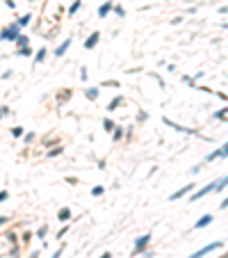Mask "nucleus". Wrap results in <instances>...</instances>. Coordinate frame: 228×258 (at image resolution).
I'll list each match as a JSON object with an SVG mask.
<instances>
[{
	"label": "nucleus",
	"instance_id": "f257e3e1",
	"mask_svg": "<svg viewBox=\"0 0 228 258\" xmlns=\"http://www.w3.org/2000/svg\"><path fill=\"white\" fill-rule=\"evenodd\" d=\"M21 34V25L19 23H11L9 27H2V32H0V39L2 41H16Z\"/></svg>",
	"mask_w": 228,
	"mask_h": 258
},
{
	"label": "nucleus",
	"instance_id": "f03ea898",
	"mask_svg": "<svg viewBox=\"0 0 228 258\" xmlns=\"http://www.w3.org/2000/svg\"><path fill=\"white\" fill-rule=\"evenodd\" d=\"M221 247V242H210V244H205L203 249H198V251H194L189 258H203L205 254H210V251H214V249H219Z\"/></svg>",
	"mask_w": 228,
	"mask_h": 258
},
{
	"label": "nucleus",
	"instance_id": "7ed1b4c3",
	"mask_svg": "<svg viewBox=\"0 0 228 258\" xmlns=\"http://www.w3.org/2000/svg\"><path fill=\"white\" fill-rule=\"evenodd\" d=\"M214 187H217V183H210V185H205V187H201V190H198L196 194H192L189 201H198L201 197H205V194H210V192H214Z\"/></svg>",
	"mask_w": 228,
	"mask_h": 258
},
{
	"label": "nucleus",
	"instance_id": "20e7f679",
	"mask_svg": "<svg viewBox=\"0 0 228 258\" xmlns=\"http://www.w3.org/2000/svg\"><path fill=\"white\" fill-rule=\"evenodd\" d=\"M192 187H194V183H189V185H185V187H183V190H178V192H173V194H171V197H169V201H178V199H180V197H185V194H187V192H189V190H192Z\"/></svg>",
	"mask_w": 228,
	"mask_h": 258
},
{
	"label": "nucleus",
	"instance_id": "39448f33",
	"mask_svg": "<svg viewBox=\"0 0 228 258\" xmlns=\"http://www.w3.org/2000/svg\"><path fill=\"white\" fill-rule=\"evenodd\" d=\"M98 39H101V34H98V32H93L91 37H89V39H87V41H85V48H87V50H91L93 46L98 44Z\"/></svg>",
	"mask_w": 228,
	"mask_h": 258
},
{
	"label": "nucleus",
	"instance_id": "423d86ee",
	"mask_svg": "<svg viewBox=\"0 0 228 258\" xmlns=\"http://www.w3.org/2000/svg\"><path fill=\"white\" fill-rule=\"evenodd\" d=\"M212 219H214V217H212V215H203V217H201V219H198V222H196V224H194V228H203V226H208V224H212Z\"/></svg>",
	"mask_w": 228,
	"mask_h": 258
},
{
	"label": "nucleus",
	"instance_id": "0eeeda50",
	"mask_svg": "<svg viewBox=\"0 0 228 258\" xmlns=\"http://www.w3.org/2000/svg\"><path fill=\"white\" fill-rule=\"evenodd\" d=\"M148 242H151V235H144V238H142V240H139V242L135 244V254H139V251H142V249H144Z\"/></svg>",
	"mask_w": 228,
	"mask_h": 258
},
{
	"label": "nucleus",
	"instance_id": "6e6552de",
	"mask_svg": "<svg viewBox=\"0 0 228 258\" xmlns=\"http://www.w3.org/2000/svg\"><path fill=\"white\" fill-rule=\"evenodd\" d=\"M68 46H71V39H66V41H64V44L60 46V48H57V50H55V57H62V55H64V53H66V50H68Z\"/></svg>",
	"mask_w": 228,
	"mask_h": 258
},
{
	"label": "nucleus",
	"instance_id": "1a4fd4ad",
	"mask_svg": "<svg viewBox=\"0 0 228 258\" xmlns=\"http://www.w3.org/2000/svg\"><path fill=\"white\" fill-rule=\"evenodd\" d=\"M110 9H112V2H105L103 7H98V16H101V19H105V16L110 14Z\"/></svg>",
	"mask_w": 228,
	"mask_h": 258
},
{
	"label": "nucleus",
	"instance_id": "9d476101",
	"mask_svg": "<svg viewBox=\"0 0 228 258\" xmlns=\"http://www.w3.org/2000/svg\"><path fill=\"white\" fill-rule=\"evenodd\" d=\"M57 217H60V222H66V219H71V210H68V208H62Z\"/></svg>",
	"mask_w": 228,
	"mask_h": 258
},
{
	"label": "nucleus",
	"instance_id": "9b49d317",
	"mask_svg": "<svg viewBox=\"0 0 228 258\" xmlns=\"http://www.w3.org/2000/svg\"><path fill=\"white\" fill-rule=\"evenodd\" d=\"M16 44H19V48H23V46H30V39H27L25 34H19V39H16Z\"/></svg>",
	"mask_w": 228,
	"mask_h": 258
},
{
	"label": "nucleus",
	"instance_id": "f8f14e48",
	"mask_svg": "<svg viewBox=\"0 0 228 258\" xmlns=\"http://www.w3.org/2000/svg\"><path fill=\"white\" fill-rule=\"evenodd\" d=\"M226 185H228V176H224L221 180H217V187H214V192H221V190H224Z\"/></svg>",
	"mask_w": 228,
	"mask_h": 258
},
{
	"label": "nucleus",
	"instance_id": "ddd939ff",
	"mask_svg": "<svg viewBox=\"0 0 228 258\" xmlns=\"http://www.w3.org/2000/svg\"><path fill=\"white\" fill-rule=\"evenodd\" d=\"M16 55H21V57H27V55H32V50H30V46H23V48L16 50Z\"/></svg>",
	"mask_w": 228,
	"mask_h": 258
},
{
	"label": "nucleus",
	"instance_id": "4468645a",
	"mask_svg": "<svg viewBox=\"0 0 228 258\" xmlns=\"http://www.w3.org/2000/svg\"><path fill=\"white\" fill-rule=\"evenodd\" d=\"M80 5H82V2H80V0H75V2L71 5V9H68V16H73V14H75V11H78V9H80Z\"/></svg>",
	"mask_w": 228,
	"mask_h": 258
},
{
	"label": "nucleus",
	"instance_id": "2eb2a0df",
	"mask_svg": "<svg viewBox=\"0 0 228 258\" xmlns=\"http://www.w3.org/2000/svg\"><path fill=\"white\" fill-rule=\"evenodd\" d=\"M30 19H32V16H30V14H25V16H21V19L16 21V23H19V25L23 27V25H27V23H30Z\"/></svg>",
	"mask_w": 228,
	"mask_h": 258
},
{
	"label": "nucleus",
	"instance_id": "dca6fc26",
	"mask_svg": "<svg viewBox=\"0 0 228 258\" xmlns=\"http://www.w3.org/2000/svg\"><path fill=\"white\" fill-rule=\"evenodd\" d=\"M44 57H46V48H41L37 53V57H34V62H44Z\"/></svg>",
	"mask_w": 228,
	"mask_h": 258
},
{
	"label": "nucleus",
	"instance_id": "f3484780",
	"mask_svg": "<svg viewBox=\"0 0 228 258\" xmlns=\"http://www.w3.org/2000/svg\"><path fill=\"white\" fill-rule=\"evenodd\" d=\"M226 114H228V108H224V110H219V112H214V116H217V119H224Z\"/></svg>",
	"mask_w": 228,
	"mask_h": 258
},
{
	"label": "nucleus",
	"instance_id": "a211bd4d",
	"mask_svg": "<svg viewBox=\"0 0 228 258\" xmlns=\"http://www.w3.org/2000/svg\"><path fill=\"white\" fill-rule=\"evenodd\" d=\"M91 194H93V197H101V194H103V187H101V185H96V187L91 190Z\"/></svg>",
	"mask_w": 228,
	"mask_h": 258
},
{
	"label": "nucleus",
	"instance_id": "6ab92c4d",
	"mask_svg": "<svg viewBox=\"0 0 228 258\" xmlns=\"http://www.w3.org/2000/svg\"><path fill=\"white\" fill-rule=\"evenodd\" d=\"M103 126H105V130H114V124H112L110 119H105V121H103Z\"/></svg>",
	"mask_w": 228,
	"mask_h": 258
},
{
	"label": "nucleus",
	"instance_id": "aec40b11",
	"mask_svg": "<svg viewBox=\"0 0 228 258\" xmlns=\"http://www.w3.org/2000/svg\"><path fill=\"white\" fill-rule=\"evenodd\" d=\"M11 135H14V137H21V135H23V128H21V126H16L14 130H11Z\"/></svg>",
	"mask_w": 228,
	"mask_h": 258
},
{
	"label": "nucleus",
	"instance_id": "412c9836",
	"mask_svg": "<svg viewBox=\"0 0 228 258\" xmlns=\"http://www.w3.org/2000/svg\"><path fill=\"white\" fill-rule=\"evenodd\" d=\"M114 11H116V14H119V16H126V9L121 7V5H116V7H114Z\"/></svg>",
	"mask_w": 228,
	"mask_h": 258
},
{
	"label": "nucleus",
	"instance_id": "4be33fe9",
	"mask_svg": "<svg viewBox=\"0 0 228 258\" xmlns=\"http://www.w3.org/2000/svg\"><path fill=\"white\" fill-rule=\"evenodd\" d=\"M87 96H89V98H96V96H98V89H87Z\"/></svg>",
	"mask_w": 228,
	"mask_h": 258
},
{
	"label": "nucleus",
	"instance_id": "5701e85b",
	"mask_svg": "<svg viewBox=\"0 0 228 258\" xmlns=\"http://www.w3.org/2000/svg\"><path fill=\"white\" fill-rule=\"evenodd\" d=\"M221 158H228V142L221 146Z\"/></svg>",
	"mask_w": 228,
	"mask_h": 258
},
{
	"label": "nucleus",
	"instance_id": "b1692460",
	"mask_svg": "<svg viewBox=\"0 0 228 258\" xmlns=\"http://www.w3.org/2000/svg\"><path fill=\"white\" fill-rule=\"evenodd\" d=\"M46 231H48V228H46V226H41V228L37 231V235H39V238H44V235H46Z\"/></svg>",
	"mask_w": 228,
	"mask_h": 258
},
{
	"label": "nucleus",
	"instance_id": "393cba45",
	"mask_svg": "<svg viewBox=\"0 0 228 258\" xmlns=\"http://www.w3.org/2000/svg\"><path fill=\"white\" fill-rule=\"evenodd\" d=\"M80 78H82V80H87V69H85V66L80 69Z\"/></svg>",
	"mask_w": 228,
	"mask_h": 258
},
{
	"label": "nucleus",
	"instance_id": "a878e982",
	"mask_svg": "<svg viewBox=\"0 0 228 258\" xmlns=\"http://www.w3.org/2000/svg\"><path fill=\"white\" fill-rule=\"evenodd\" d=\"M219 208H228V199H224V201L219 203Z\"/></svg>",
	"mask_w": 228,
	"mask_h": 258
},
{
	"label": "nucleus",
	"instance_id": "bb28decb",
	"mask_svg": "<svg viewBox=\"0 0 228 258\" xmlns=\"http://www.w3.org/2000/svg\"><path fill=\"white\" fill-rule=\"evenodd\" d=\"M5 199H7V192L2 190V192H0V201H5Z\"/></svg>",
	"mask_w": 228,
	"mask_h": 258
},
{
	"label": "nucleus",
	"instance_id": "cd10ccee",
	"mask_svg": "<svg viewBox=\"0 0 228 258\" xmlns=\"http://www.w3.org/2000/svg\"><path fill=\"white\" fill-rule=\"evenodd\" d=\"M60 256H62V249H57V254H55V256H52V258H60Z\"/></svg>",
	"mask_w": 228,
	"mask_h": 258
},
{
	"label": "nucleus",
	"instance_id": "c85d7f7f",
	"mask_svg": "<svg viewBox=\"0 0 228 258\" xmlns=\"http://www.w3.org/2000/svg\"><path fill=\"white\" fill-rule=\"evenodd\" d=\"M101 258H112V254H103Z\"/></svg>",
	"mask_w": 228,
	"mask_h": 258
},
{
	"label": "nucleus",
	"instance_id": "c756f323",
	"mask_svg": "<svg viewBox=\"0 0 228 258\" xmlns=\"http://www.w3.org/2000/svg\"><path fill=\"white\" fill-rule=\"evenodd\" d=\"M5 222H7V217H0V224H5Z\"/></svg>",
	"mask_w": 228,
	"mask_h": 258
},
{
	"label": "nucleus",
	"instance_id": "7c9ffc66",
	"mask_svg": "<svg viewBox=\"0 0 228 258\" xmlns=\"http://www.w3.org/2000/svg\"><path fill=\"white\" fill-rule=\"evenodd\" d=\"M0 116H2V112H0Z\"/></svg>",
	"mask_w": 228,
	"mask_h": 258
}]
</instances>
